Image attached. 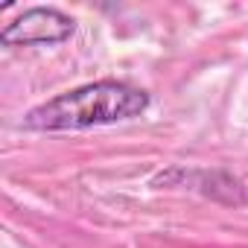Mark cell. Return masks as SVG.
Listing matches in <instances>:
<instances>
[{"instance_id": "cell-1", "label": "cell", "mask_w": 248, "mask_h": 248, "mask_svg": "<svg viewBox=\"0 0 248 248\" xmlns=\"http://www.w3.org/2000/svg\"><path fill=\"white\" fill-rule=\"evenodd\" d=\"M149 108V93L117 79H99L64 91L24 114L21 126L30 132H82L135 120Z\"/></svg>"}, {"instance_id": "cell-2", "label": "cell", "mask_w": 248, "mask_h": 248, "mask_svg": "<svg viewBox=\"0 0 248 248\" xmlns=\"http://www.w3.org/2000/svg\"><path fill=\"white\" fill-rule=\"evenodd\" d=\"M76 32V21L53 6H32L0 30L6 47H35V44H62Z\"/></svg>"}]
</instances>
